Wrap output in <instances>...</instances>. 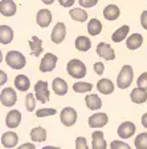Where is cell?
<instances>
[{"instance_id":"6da1fadb","label":"cell","mask_w":147,"mask_h":149,"mask_svg":"<svg viewBox=\"0 0 147 149\" xmlns=\"http://www.w3.org/2000/svg\"><path fill=\"white\" fill-rule=\"evenodd\" d=\"M133 79H134V72H133V67L131 65H125L122 67L119 74H118V79H117V85L121 88V89H126L130 84L133 83Z\"/></svg>"},{"instance_id":"7a4b0ae2","label":"cell","mask_w":147,"mask_h":149,"mask_svg":"<svg viewBox=\"0 0 147 149\" xmlns=\"http://www.w3.org/2000/svg\"><path fill=\"white\" fill-rule=\"evenodd\" d=\"M6 63L12 69H21L25 67V57L19 51H9L6 55Z\"/></svg>"},{"instance_id":"3957f363","label":"cell","mask_w":147,"mask_h":149,"mask_svg":"<svg viewBox=\"0 0 147 149\" xmlns=\"http://www.w3.org/2000/svg\"><path fill=\"white\" fill-rule=\"evenodd\" d=\"M66 71L68 73L70 74L72 77L74 79H82L86 74V67L81 60L78 59H73L68 63L66 65Z\"/></svg>"},{"instance_id":"277c9868","label":"cell","mask_w":147,"mask_h":149,"mask_svg":"<svg viewBox=\"0 0 147 149\" xmlns=\"http://www.w3.org/2000/svg\"><path fill=\"white\" fill-rule=\"evenodd\" d=\"M60 118H61V123L65 127H73L77 121V112L76 109L70 108V107H66L61 111L60 113Z\"/></svg>"},{"instance_id":"5b68a950","label":"cell","mask_w":147,"mask_h":149,"mask_svg":"<svg viewBox=\"0 0 147 149\" xmlns=\"http://www.w3.org/2000/svg\"><path fill=\"white\" fill-rule=\"evenodd\" d=\"M35 92H36V97L37 100L43 104H45L49 100V89H48V83L44 80H39L35 85Z\"/></svg>"},{"instance_id":"8992f818","label":"cell","mask_w":147,"mask_h":149,"mask_svg":"<svg viewBox=\"0 0 147 149\" xmlns=\"http://www.w3.org/2000/svg\"><path fill=\"white\" fill-rule=\"evenodd\" d=\"M0 101L4 107H13L17 101V95H16L13 88H6L1 91L0 95Z\"/></svg>"},{"instance_id":"52a82bcc","label":"cell","mask_w":147,"mask_h":149,"mask_svg":"<svg viewBox=\"0 0 147 149\" xmlns=\"http://www.w3.org/2000/svg\"><path fill=\"white\" fill-rule=\"evenodd\" d=\"M56 64H57V56L53 53H46L40 63V71L44 73L50 72L56 68Z\"/></svg>"},{"instance_id":"ba28073f","label":"cell","mask_w":147,"mask_h":149,"mask_svg":"<svg viewBox=\"0 0 147 149\" xmlns=\"http://www.w3.org/2000/svg\"><path fill=\"white\" fill-rule=\"evenodd\" d=\"M65 36H66V27H65L64 23H57L55 25L52 31V35H50V39H52L53 43L60 44L64 41Z\"/></svg>"},{"instance_id":"9c48e42d","label":"cell","mask_w":147,"mask_h":149,"mask_svg":"<svg viewBox=\"0 0 147 149\" xmlns=\"http://www.w3.org/2000/svg\"><path fill=\"white\" fill-rule=\"evenodd\" d=\"M97 55L99 57L105 60H114L115 57V53H114V49L111 48L110 44L107 43H99L97 45Z\"/></svg>"},{"instance_id":"30bf717a","label":"cell","mask_w":147,"mask_h":149,"mask_svg":"<svg viewBox=\"0 0 147 149\" xmlns=\"http://www.w3.org/2000/svg\"><path fill=\"white\" fill-rule=\"evenodd\" d=\"M135 129L137 128H135V125L131 121H125L118 127V136L121 139H129L135 133Z\"/></svg>"},{"instance_id":"8fae6325","label":"cell","mask_w":147,"mask_h":149,"mask_svg":"<svg viewBox=\"0 0 147 149\" xmlns=\"http://www.w3.org/2000/svg\"><path fill=\"white\" fill-rule=\"evenodd\" d=\"M107 121H109V117H107L106 113H94L89 118V127L90 128H102L107 124Z\"/></svg>"},{"instance_id":"7c38bea8","label":"cell","mask_w":147,"mask_h":149,"mask_svg":"<svg viewBox=\"0 0 147 149\" xmlns=\"http://www.w3.org/2000/svg\"><path fill=\"white\" fill-rule=\"evenodd\" d=\"M36 22L41 28H46L50 24V22H52V13H50V11H48V9H40L37 12Z\"/></svg>"},{"instance_id":"4fadbf2b","label":"cell","mask_w":147,"mask_h":149,"mask_svg":"<svg viewBox=\"0 0 147 149\" xmlns=\"http://www.w3.org/2000/svg\"><path fill=\"white\" fill-rule=\"evenodd\" d=\"M20 121H21V113L19 111L13 109V111L8 112V115L6 117V124L8 128H17Z\"/></svg>"},{"instance_id":"5bb4252c","label":"cell","mask_w":147,"mask_h":149,"mask_svg":"<svg viewBox=\"0 0 147 149\" xmlns=\"http://www.w3.org/2000/svg\"><path fill=\"white\" fill-rule=\"evenodd\" d=\"M0 12L3 16H13L16 13V4L13 0H1L0 1Z\"/></svg>"},{"instance_id":"9a60e30c","label":"cell","mask_w":147,"mask_h":149,"mask_svg":"<svg viewBox=\"0 0 147 149\" xmlns=\"http://www.w3.org/2000/svg\"><path fill=\"white\" fill-rule=\"evenodd\" d=\"M107 146L106 141L104 139L102 130H95L92 133V148L93 149H105Z\"/></svg>"},{"instance_id":"2e32d148","label":"cell","mask_w":147,"mask_h":149,"mask_svg":"<svg viewBox=\"0 0 147 149\" xmlns=\"http://www.w3.org/2000/svg\"><path fill=\"white\" fill-rule=\"evenodd\" d=\"M17 141H19L17 133H15L12 130L6 132V133H3V136H1V144H3V146H6V148H13V146H16Z\"/></svg>"},{"instance_id":"e0dca14e","label":"cell","mask_w":147,"mask_h":149,"mask_svg":"<svg viewBox=\"0 0 147 149\" xmlns=\"http://www.w3.org/2000/svg\"><path fill=\"white\" fill-rule=\"evenodd\" d=\"M130 97H131V101L135 102V104H143L147 100V89L141 87L135 88V89H133Z\"/></svg>"},{"instance_id":"ac0fdd59","label":"cell","mask_w":147,"mask_h":149,"mask_svg":"<svg viewBox=\"0 0 147 149\" xmlns=\"http://www.w3.org/2000/svg\"><path fill=\"white\" fill-rule=\"evenodd\" d=\"M52 87H53L55 93L58 95V96H64L68 92V84H66V81L61 77H56L52 83Z\"/></svg>"},{"instance_id":"d6986e66","label":"cell","mask_w":147,"mask_h":149,"mask_svg":"<svg viewBox=\"0 0 147 149\" xmlns=\"http://www.w3.org/2000/svg\"><path fill=\"white\" fill-rule=\"evenodd\" d=\"M142 43H143V36L139 33H133L131 36H129L127 40H126V45L131 51L138 49L139 47L142 45Z\"/></svg>"},{"instance_id":"ffe728a7","label":"cell","mask_w":147,"mask_h":149,"mask_svg":"<svg viewBox=\"0 0 147 149\" xmlns=\"http://www.w3.org/2000/svg\"><path fill=\"white\" fill-rule=\"evenodd\" d=\"M13 39V31L8 25H0V43L9 44Z\"/></svg>"},{"instance_id":"44dd1931","label":"cell","mask_w":147,"mask_h":149,"mask_svg":"<svg viewBox=\"0 0 147 149\" xmlns=\"http://www.w3.org/2000/svg\"><path fill=\"white\" fill-rule=\"evenodd\" d=\"M97 89L102 93V95H110L114 91V84L109 79H101L97 84Z\"/></svg>"},{"instance_id":"7402d4cb","label":"cell","mask_w":147,"mask_h":149,"mask_svg":"<svg viewBox=\"0 0 147 149\" xmlns=\"http://www.w3.org/2000/svg\"><path fill=\"white\" fill-rule=\"evenodd\" d=\"M119 8L117 6H114V4H110V6L105 7L104 9V17L106 19V20H110V22H113V20H117V19L119 17Z\"/></svg>"},{"instance_id":"603a6c76","label":"cell","mask_w":147,"mask_h":149,"mask_svg":"<svg viewBox=\"0 0 147 149\" xmlns=\"http://www.w3.org/2000/svg\"><path fill=\"white\" fill-rule=\"evenodd\" d=\"M29 48L33 56H40L43 52V41L37 36H32V39L29 40Z\"/></svg>"},{"instance_id":"cb8c5ba5","label":"cell","mask_w":147,"mask_h":149,"mask_svg":"<svg viewBox=\"0 0 147 149\" xmlns=\"http://www.w3.org/2000/svg\"><path fill=\"white\" fill-rule=\"evenodd\" d=\"M76 48L80 52H86V51H89L92 48V41L86 36H78L76 39Z\"/></svg>"},{"instance_id":"d4e9b609","label":"cell","mask_w":147,"mask_h":149,"mask_svg":"<svg viewBox=\"0 0 147 149\" xmlns=\"http://www.w3.org/2000/svg\"><path fill=\"white\" fill-rule=\"evenodd\" d=\"M31 139L35 143H43L46 140V130L41 127H36L31 130Z\"/></svg>"},{"instance_id":"484cf974","label":"cell","mask_w":147,"mask_h":149,"mask_svg":"<svg viewBox=\"0 0 147 149\" xmlns=\"http://www.w3.org/2000/svg\"><path fill=\"white\" fill-rule=\"evenodd\" d=\"M85 102H86V107L89 109H92V111H97V109H99L102 107V101L97 95H89V96H86Z\"/></svg>"},{"instance_id":"4316f807","label":"cell","mask_w":147,"mask_h":149,"mask_svg":"<svg viewBox=\"0 0 147 149\" xmlns=\"http://www.w3.org/2000/svg\"><path fill=\"white\" fill-rule=\"evenodd\" d=\"M15 85L20 92H25V91L29 89L31 84H29V79L25 76V74H19L15 79Z\"/></svg>"},{"instance_id":"83f0119b","label":"cell","mask_w":147,"mask_h":149,"mask_svg":"<svg viewBox=\"0 0 147 149\" xmlns=\"http://www.w3.org/2000/svg\"><path fill=\"white\" fill-rule=\"evenodd\" d=\"M69 15H70V17L73 19L74 22H78V23H84L88 20V13L82 8H73L72 11H69Z\"/></svg>"},{"instance_id":"f1b7e54d","label":"cell","mask_w":147,"mask_h":149,"mask_svg":"<svg viewBox=\"0 0 147 149\" xmlns=\"http://www.w3.org/2000/svg\"><path fill=\"white\" fill-rule=\"evenodd\" d=\"M130 32V27L129 25H123V27L118 28L115 32L113 33V41L114 43H121L123 39H126V36Z\"/></svg>"},{"instance_id":"f546056e","label":"cell","mask_w":147,"mask_h":149,"mask_svg":"<svg viewBox=\"0 0 147 149\" xmlns=\"http://www.w3.org/2000/svg\"><path fill=\"white\" fill-rule=\"evenodd\" d=\"M102 31V24L98 19H90L89 24H88V32L92 36H97Z\"/></svg>"},{"instance_id":"4dcf8cb0","label":"cell","mask_w":147,"mask_h":149,"mask_svg":"<svg viewBox=\"0 0 147 149\" xmlns=\"http://www.w3.org/2000/svg\"><path fill=\"white\" fill-rule=\"evenodd\" d=\"M93 85L90 83H84V81H78V83L73 84V91L77 93H86L92 91Z\"/></svg>"},{"instance_id":"1f68e13d","label":"cell","mask_w":147,"mask_h":149,"mask_svg":"<svg viewBox=\"0 0 147 149\" xmlns=\"http://www.w3.org/2000/svg\"><path fill=\"white\" fill-rule=\"evenodd\" d=\"M137 149H147V133H141L135 139Z\"/></svg>"},{"instance_id":"d6a6232c","label":"cell","mask_w":147,"mask_h":149,"mask_svg":"<svg viewBox=\"0 0 147 149\" xmlns=\"http://www.w3.org/2000/svg\"><path fill=\"white\" fill-rule=\"evenodd\" d=\"M35 95L32 93H28L27 97H25V108L28 112H33L35 111V105H36V100H35Z\"/></svg>"},{"instance_id":"836d02e7","label":"cell","mask_w":147,"mask_h":149,"mask_svg":"<svg viewBox=\"0 0 147 149\" xmlns=\"http://www.w3.org/2000/svg\"><path fill=\"white\" fill-rule=\"evenodd\" d=\"M56 113H57V112L53 108H43L36 112V116L37 117H46V116H53V115H56Z\"/></svg>"},{"instance_id":"e575fe53","label":"cell","mask_w":147,"mask_h":149,"mask_svg":"<svg viewBox=\"0 0 147 149\" xmlns=\"http://www.w3.org/2000/svg\"><path fill=\"white\" fill-rule=\"evenodd\" d=\"M137 84H138V87L147 89V72H144V73H142L141 76H139V79H138V81H137Z\"/></svg>"},{"instance_id":"d590c367","label":"cell","mask_w":147,"mask_h":149,"mask_svg":"<svg viewBox=\"0 0 147 149\" xmlns=\"http://www.w3.org/2000/svg\"><path fill=\"white\" fill-rule=\"evenodd\" d=\"M76 148L77 149H88V144H86L85 137H77L76 140Z\"/></svg>"},{"instance_id":"8d00e7d4","label":"cell","mask_w":147,"mask_h":149,"mask_svg":"<svg viewBox=\"0 0 147 149\" xmlns=\"http://www.w3.org/2000/svg\"><path fill=\"white\" fill-rule=\"evenodd\" d=\"M81 7H85V8H92L95 4L98 3V0H78Z\"/></svg>"},{"instance_id":"74e56055","label":"cell","mask_w":147,"mask_h":149,"mask_svg":"<svg viewBox=\"0 0 147 149\" xmlns=\"http://www.w3.org/2000/svg\"><path fill=\"white\" fill-rule=\"evenodd\" d=\"M110 146L113 149L115 148H125V149H130V145L126 143H122V141H113V143L110 144Z\"/></svg>"},{"instance_id":"f35d334b","label":"cell","mask_w":147,"mask_h":149,"mask_svg":"<svg viewBox=\"0 0 147 149\" xmlns=\"http://www.w3.org/2000/svg\"><path fill=\"white\" fill-rule=\"evenodd\" d=\"M104 71H105V65L102 64L101 61H98V63H95L94 64V72L97 74H102L104 73Z\"/></svg>"},{"instance_id":"ab89813d","label":"cell","mask_w":147,"mask_h":149,"mask_svg":"<svg viewBox=\"0 0 147 149\" xmlns=\"http://www.w3.org/2000/svg\"><path fill=\"white\" fill-rule=\"evenodd\" d=\"M141 25L147 31V11H143L141 15Z\"/></svg>"},{"instance_id":"60d3db41","label":"cell","mask_w":147,"mask_h":149,"mask_svg":"<svg viewBox=\"0 0 147 149\" xmlns=\"http://www.w3.org/2000/svg\"><path fill=\"white\" fill-rule=\"evenodd\" d=\"M76 0H58V3L61 4L62 7H72L74 4Z\"/></svg>"},{"instance_id":"b9f144b4","label":"cell","mask_w":147,"mask_h":149,"mask_svg":"<svg viewBox=\"0 0 147 149\" xmlns=\"http://www.w3.org/2000/svg\"><path fill=\"white\" fill-rule=\"evenodd\" d=\"M20 149H35V144H23L20 145Z\"/></svg>"},{"instance_id":"7bdbcfd3","label":"cell","mask_w":147,"mask_h":149,"mask_svg":"<svg viewBox=\"0 0 147 149\" xmlns=\"http://www.w3.org/2000/svg\"><path fill=\"white\" fill-rule=\"evenodd\" d=\"M142 125H143L144 128H147V113H144L143 117H142Z\"/></svg>"},{"instance_id":"ee69618b","label":"cell","mask_w":147,"mask_h":149,"mask_svg":"<svg viewBox=\"0 0 147 149\" xmlns=\"http://www.w3.org/2000/svg\"><path fill=\"white\" fill-rule=\"evenodd\" d=\"M0 74H1V85H3V84L7 81V74L4 73V71H1V72H0Z\"/></svg>"},{"instance_id":"f6af8a7d","label":"cell","mask_w":147,"mask_h":149,"mask_svg":"<svg viewBox=\"0 0 147 149\" xmlns=\"http://www.w3.org/2000/svg\"><path fill=\"white\" fill-rule=\"evenodd\" d=\"M53 1L55 0H43V3H45V4H53Z\"/></svg>"}]
</instances>
